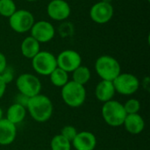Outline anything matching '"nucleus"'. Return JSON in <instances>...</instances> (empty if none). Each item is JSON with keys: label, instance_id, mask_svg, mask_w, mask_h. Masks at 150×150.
I'll list each match as a JSON object with an SVG mask.
<instances>
[{"label": "nucleus", "instance_id": "f257e3e1", "mask_svg": "<svg viewBox=\"0 0 150 150\" xmlns=\"http://www.w3.org/2000/svg\"><path fill=\"white\" fill-rule=\"evenodd\" d=\"M26 111L35 121L44 123L52 117L54 106L48 97L40 93L28 99Z\"/></svg>", "mask_w": 150, "mask_h": 150}, {"label": "nucleus", "instance_id": "f03ea898", "mask_svg": "<svg viewBox=\"0 0 150 150\" xmlns=\"http://www.w3.org/2000/svg\"><path fill=\"white\" fill-rule=\"evenodd\" d=\"M101 114L104 121L108 126L112 127L123 126L124 120L127 115L124 109L123 104L114 99L103 104Z\"/></svg>", "mask_w": 150, "mask_h": 150}, {"label": "nucleus", "instance_id": "7ed1b4c3", "mask_svg": "<svg viewBox=\"0 0 150 150\" xmlns=\"http://www.w3.org/2000/svg\"><path fill=\"white\" fill-rule=\"evenodd\" d=\"M63 102L69 107L77 108L83 105L86 100V89L74 81H69L61 91Z\"/></svg>", "mask_w": 150, "mask_h": 150}, {"label": "nucleus", "instance_id": "20e7f679", "mask_svg": "<svg viewBox=\"0 0 150 150\" xmlns=\"http://www.w3.org/2000/svg\"><path fill=\"white\" fill-rule=\"evenodd\" d=\"M95 70L102 80L113 81L121 73V67L114 57L105 54L97 59Z\"/></svg>", "mask_w": 150, "mask_h": 150}, {"label": "nucleus", "instance_id": "39448f33", "mask_svg": "<svg viewBox=\"0 0 150 150\" xmlns=\"http://www.w3.org/2000/svg\"><path fill=\"white\" fill-rule=\"evenodd\" d=\"M32 66L40 76H49L56 68V57L48 51H40L33 59Z\"/></svg>", "mask_w": 150, "mask_h": 150}, {"label": "nucleus", "instance_id": "423d86ee", "mask_svg": "<svg viewBox=\"0 0 150 150\" xmlns=\"http://www.w3.org/2000/svg\"><path fill=\"white\" fill-rule=\"evenodd\" d=\"M16 86L20 94L29 98L40 94L41 91V83L40 79L30 73L19 75L16 80Z\"/></svg>", "mask_w": 150, "mask_h": 150}, {"label": "nucleus", "instance_id": "0eeeda50", "mask_svg": "<svg viewBox=\"0 0 150 150\" xmlns=\"http://www.w3.org/2000/svg\"><path fill=\"white\" fill-rule=\"evenodd\" d=\"M116 93L123 96H131L140 88V81L131 73H120L112 81Z\"/></svg>", "mask_w": 150, "mask_h": 150}, {"label": "nucleus", "instance_id": "6e6552de", "mask_svg": "<svg viewBox=\"0 0 150 150\" xmlns=\"http://www.w3.org/2000/svg\"><path fill=\"white\" fill-rule=\"evenodd\" d=\"M34 24V17L27 10H17L10 18L9 25L11 28L18 33H24L31 30Z\"/></svg>", "mask_w": 150, "mask_h": 150}, {"label": "nucleus", "instance_id": "1a4fd4ad", "mask_svg": "<svg viewBox=\"0 0 150 150\" xmlns=\"http://www.w3.org/2000/svg\"><path fill=\"white\" fill-rule=\"evenodd\" d=\"M56 62L58 68L63 69L67 73H72L82 64V57L78 52L67 49L59 54L56 57Z\"/></svg>", "mask_w": 150, "mask_h": 150}, {"label": "nucleus", "instance_id": "9d476101", "mask_svg": "<svg viewBox=\"0 0 150 150\" xmlns=\"http://www.w3.org/2000/svg\"><path fill=\"white\" fill-rule=\"evenodd\" d=\"M112 5L105 1H101L93 4L90 11V17L92 21L97 24H105L109 22L113 16Z\"/></svg>", "mask_w": 150, "mask_h": 150}, {"label": "nucleus", "instance_id": "9b49d317", "mask_svg": "<svg viewBox=\"0 0 150 150\" xmlns=\"http://www.w3.org/2000/svg\"><path fill=\"white\" fill-rule=\"evenodd\" d=\"M31 36L34 38L39 43H47L52 40L54 37L55 30L54 25L45 20H40L34 22L33 25L31 28Z\"/></svg>", "mask_w": 150, "mask_h": 150}, {"label": "nucleus", "instance_id": "f8f14e48", "mask_svg": "<svg viewBox=\"0 0 150 150\" xmlns=\"http://www.w3.org/2000/svg\"><path fill=\"white\" fill-rule=\"evenodd\" d=\"M47 12L50 18L61 21L67 19L69 17L71 9L65 0H52L47 4Z\"/></svg>", "mask_w": 150, "mask_h": 150}, {"label": "nucleus", "instance_id": "ddd939ff", "mask_svg": "<svg viewBox=\"0 0 150 150\" xmlns=\"http://www.w3.org/2000/svg\"><path fill=\"white\" fill-rule=\"evenodd\" d=\"M72 147L76 150H95L97 146V138L94 134L88 131L77 133L71 142Z\"/></svg>", "mask_w": 150, "mask_h": 150}, {"label": "nucleus", "instance_id": "4468645a", "mask_svg": "<svg viewBox=\"0 0 150 150\" xmlns=\"http://www.w3.org/2000/svg\"><path fill=\"white\" fill-rule=\"evenodd\" d=\"M17 137V127L5 118L0 120V145H11Z\"/></svg>", "mask_w": 150, "mask_h": 150}, {"label": "nucleus", "instance_id": "2eb2a0df", "mask_svg": "<svg viewBox=\"0 0 150 150\" xmlns=\"http://www.w3.org/2000/svg\"><path fill=\"white\" fill-rule=\"evenodd\" d=\"M116 91L112 81L101 80L95 88V96L101 103H105L113 99Z\"/></svg>", "mask_w": 150, "mask_h": 150}, {"label": "nucleus", "instance_id": "dca6fc26", "mask_svg": "<svg viewBox=\"0 0 150 150\" xmlns=\"http://www.w3.org/2000/svg\"><path fill=\"white\" fill-rule=\"evenodd\" d=\"M123 126L129 134H139L145 128V121L139 113L127 114L124 120Z\"/></svg>", "mask_w": 150, "mask_h": 150}, {"label": "nucleus", "instance_id": "f3484780", "mask_svg": "<svg viewBox=\"0 0 150 150\" xmlns=\"http://www.w3.org/2000/svg\"><path fill=\"white\" fill-rule=\"evenodd\" d=\"M20 50L24 57L32 60L40 51V43L30 35L25 38L21 42Z\"/></svg>", "mask_w": 150, "mask_h": 150}, {"label": "nucleus", "instance_id": "a211bd4d", "mask_svg": "<svg viewBox=\"0 0 150 150\" xmlns=\"http://www.w3.org/2000/svg\"><path fill=\"white\" fill-rule=\"evenodd\" d=\"M26 107L18 104L14 103L11 105H10L6 111V117L5 119L8 120L10 122H11L14 125H18L25 119L26 116Z\"/></svg>", "mask_w": 150, "mask_h": 150}, {"label": "nucleus", "instance_id": "6ab92c4d", "mask_svg": "<svg viewBox=\"0 0 150 150\" xmlns=\"http://www.w3.org/2000/svg\"><path fill=\"white\" fill-rule=\"evenodd\" d=\"M91 76V73L90 69L83 65H80L72 72V81L83 86L90 81Z\"/></svg>", "mask_w": 150, "mask_h": 150}, {"label": "nucleus", "instance_id": "aec40b11", "mask_svg": "<svg viewBox=\"0 0 150 150\" xmlns=\"http://www.w3.org/2000/svg\"><path fill=\"white\" fill-rule=\"evenodd\" d=\"M50 82L55 87H63L69 82V73L60 68H56L49 76Z\"/></svg>", "mask_w": 150, "mask_h": 150}, {"label": "nucleus", "instance_id": "412c9836", "mask_svg": "<svg viewBox=\"0 0 150 150\" xmlns=\"http://www.w3.org/2000/svg\"><path fill=\"white\" fill-rule=\"evenodd\" d=\"M51 150H71L72 145L69 141L61 134L54 135L50 142Z\"/></svg>", "mask_w": 150, "mask_h": 150}, {"label": "nucleus", "instance_id": "4be33fe9", "mask_svg": "<svg viewBox=\"0 0 150 150\" xmlns=\"http://www.w3.org/2000/svg\"><path fill=\"white\" fill-rule=\"evenodd\" d=\"M17 11L16 4L13 0H0V15L10 18Z\"/></svg>", "mask_w": 150, "mask_h": 150}, {"label": "nucleus", "instance_id": "5701e85b", "mask_svg": "<svg viewBox=\"0 0 150 150\" xmlns=\"http://www.w3.org/2000/svg\"><path fill=\"white\" fill-rule=\"evenodd\" d=\"M124 109L127 112V114H134V113H139V111L141 110V103L136 98H130L128 99L124 105Z\"/></svg>", "mask_w": 150, "mask_h": 150}, {"label": "nucleus", "instance_id": "b1692460", "mask_svg": "<svg viewBox=\"0 0 150 150\" xmlns=\"http://www.w3.org/2000/svg\"><path fill=\"white\" fill-rule=\"evenodd\" d=\"M77 130L75 127L73 126H65L62 128L61 130V135H62L64 138H66L68 141L70 142L74 140L76 135L77 134Z\"/></svg>", "mask_w": 150, "mask_h": 150}, {"label": "nucleus", "instance_id": "393cba45", "mask_svg": "<svg viewBox=\"0 0 150 150\" xmlns=\"http://www.w3.org/2000/svg\"><path fill=\"white\" fill-rule=\"evenodd\" d=\"M3 78V80L4 81V83L6 84L11 83L14 79V70L11 67H6V69L3 71V73L0 75Z\"/></svg>", "mask_w": 150, "mask_h": 150}, {"label": "nucleus", "instance_id": "a878e982", "mask_svg": "<svg viewBox=\"0 0 150 150\" xmlns=\"http://www.w3.org/2000/svg\"><path fill=\"white\" fill-rule=\"evenodd\" d=\"M7 67V60L5 55L0 52V75L3 73V71L6 69Z\"/></svg>", "mask_w": 150, "mask_h": 150}, {"label": "nucleus", "instance_id": "bb28decb", "mask_svg": "<svg viewBox=\"0 0 150 150\" xmlns=\"http://www.w3.org/2000/svg\"><path fill=\"white\" fill-rule=\"evenodd\" d=\"M17 99H18V100H17L16 103H18V104H19V105L25 106V107H26V105H27V102H28L29 98H27V97H25V96H24V95H22V94L19 93V96L18 97Z\"/></svg>", "mask_w": 150, "mask_h": 150}, {"label": "nucleus", "instance_id": "cd10ccee", "mask_svg": "<svg viewBox=\"0 0 150 150\" xmlns=\"http://www.w3.org/2000/svg\"><path fill=\"white\" fill-rule=\"evenodd\" d=\"M6 86H7V84L4 83V81L3 80L2 76H0V99L4 97V95L5 93Z\"/></svg>", "mask_w": 150, "mask_h": 150}, {"label": "nucleus", "instance_id": "c85d7f7f", "mask_svg": "<svg viewBox=\"0 0 150 150\" xmlns=\"http://www.w3.org/2000/svg\"><path fill=\"white\" fill-rule=\"evenodd\" d=\"M1 119H3V110H2V108L0 107V120Z\"/></svg>", "mask_w": 150, "mask_h": 150}, {"label": "nucleus", "instance_id": "c756f323", "mask_svg": "<svg viewBox=\"0 0 150 150\" xmlns=\"http://www.w3.org/2000/svg\"><path fill=\"white\" fill-rule=\"evenodd\" d=\"M26 1H28V2H34V1H37V0H26Z\"/></svg>", "mask_w": 150, "mask_h": 150}, {"label": "nucleus", "instance_id": "7c9ffc66", "mask_svg": "<svg viewBox=\"0 0 150 150\" xmlns=\"http://www.w3.org/2000/svg\"><path fill=\"white\" fill-rule=\"evenodd\" d=\"M148 1H149V0H148Z\"/></svg>", "mask_w": 150, "mask_h": 150}]
</instances>
